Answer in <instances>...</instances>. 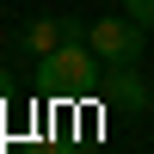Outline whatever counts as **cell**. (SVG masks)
Masks as SVG:
<instances>
[{"instance_id":"6da1fadb","label":"cell","mask_w":154,"mask_h":154,"mask_svg":"<svg viewBox=\"0 0 154 154\" xmlns=\"http://www.w3.org/2000/svg\"><path fill=\"white\" fill-rule=\"evenodd\" d=\"M99 68H105L99 49L86 37H68L56 56H43V93H56V99H93L99 93Z\"/></svg>"},{"instance_id":"7a4b0ae2","label":"cell","mask_w":154,"mask_h":154,"mask_svg":"<svg viewBox=\"0 0 154 154\" xmlns=\"http://www.w3.org/2000/svg\"><path fill=\"white\" fill-rule=\"evenodd\" d=\"M142 37H148V25H136L130 12L86 25V43L99 49V62H105V68H130V62H142Z\"/></svg>"},{"instance_id":"3957f363","label":"cell","mask_w":154,"mask_h":154,"mask_svg":"<svg viewBox=\"0 0 154 154\" xmlns=\"http://www.w3.org/2000/svg\"><path fill=\"white\" fill-rule=\"evenodd\" d=\"M99 99H105L111 111H148V80H142V68H117L105 86H99Z\"/></svg>"},{"instance_id":"277c9868","label":"cell","mask_w":154,"mask_h":154,"mask_svg":"<svg viewBox=\"0 0 154 154\" xmlns=\"http://www.w3.org/2000/svg\"><path fill=\"white\" fill-rule=\"evenodd\" d=\"M68 37H80V19H31V25H25V37H19V43L31 49L37 62H43V56H56V49L68 43Z\"/></svg>"},{"instance_id":"5b68a950","label":"cell","mask_w":154,"mask_h":154,"mask_svg":"<svg viewBox=\"0 0 154 154\" xmlns=\"http://www.w3.org/2000/svg\"><path fill=\"white\" fill-rule=\"evenodd\" d=\"M123 12H130L136 25H148V31H154V0H123Z\"/></svg>"},{"instance_id":"8992f818","label":"cell","mask_w":154,"mask_h":154,"mask_svg":"<svg viewBox=\"0 0 154 154\" xmlns=\"http://www.w3.org/2000/svg\"><path fill=\"white\" fill-rule=\"evenodd\" d=\"M6 99H12V74L0 68V105H6Z\"/></svg>"}]
</instances>
